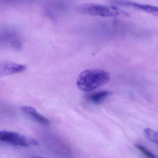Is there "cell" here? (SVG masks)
Masks as SVG:
<instances>
[{"label":"cell","mask_w":158,"mask_h":158,"mask_svg":"<svg viewBox=\"0 0 158 158\" xmlns=\"http://www.w3.org/2000/svg\"><path fill=\"white\" fill-rule=\"evenodd\" d=\"M110 79V74L106 71L99 69L86 70L78 76L77 85L82 91H91L107 84Z\"/></svg>","instance_id":"obj_1"},{"label":"cell","mask_w":158,"mask_h":158,"mask_svg":"<svg viewBox=\"0 0 158 158\" xmlns=\"http://www.w3.org/2000/svg\"><path fill=\"white\" fill-rule=\"evenodd\" d=\"M78 11L84 14L101 17H114L117 16H128V14L114 5L107 6L102 4H89L81 5Z\"/></svg>","instance_id":"obj_2"},{"label":"cell","mask_w":158,"mask_h":158,"mask_svg":"<svg viewBox=\"0 0 158 158\" xmlns=\"http://www.w3.org/2000/svg\"><path fill=\"white\" fill-rule=\"evenodd\" d=\"M0 140L2 142L24 148L37 146L39 144L38 141L35 139L6 130L0 132Z\"/></svg>","instance_id":"obj_3"},{"label":"cell","mask_w":158,"mask_h":158,"mask_svg":"<svg viewBox=\"0 0 158 158\" xmlns=\"http://www.w3.org/2000/svg\"><path fill=\"white\" fill-rule=\"evenodd\" d=\"M110 3L112 5L131 8L158 16V7L157 6L141 4L129 0H110Z\"/></svg>","instance_id":"obj_4"},{"label":"cell","mask_w":158,"mask_h":158,"mask_svg":"<svg viewBox=\"0 0 158 158\" xmlns=\"http://www.w3.org/2000/svg\"><path fill=\"white\" fill-rule=\"evenodd\" d=\"M26 68V66L23 64L10 61L3 62L0 65V75L6 76L18 73L25 71Z\"/></svg>","instance_id":"obj_5"},{"label":"cell","mask_w":158,"mask_h":158,"mask_svg":"<svg viewBox=\"0 0 158 158\" xmlns=\"http://www.w3.org/2000/svg\"><path fill=\"white\" fill-rule=\"evenodd\" d=\"M21 110L24 113L35 120L36 122L43 125H49L50 121L48 118L37 111L35 109L29 106H23Z\"/></svg>","instance_id":"obj_6"},{"label":"cell","mask_w":158,"mask_h":158,"mask_svg":"<svg viewBox=\"0 0 158 158\" xmlns=\"http://www.w3.org/2000/svg\"><path fill=\"white\" fill-rule=\"evenodd\" d=\"M112 93L108 91H102L91 94L88 97L89 100L95 104H99L102 102L105 99L110 96Z\"/></svg>","instance_id":"obj_7"},{"label":"cell","mask_w":158,"mask_h":158,"mask_svg":"<svg viewBox=\"0 0 158 158\" xmlns=\"http://www.w3.org/2000/svg\"><path fill=\"white\" fill-rule=\"evenodd\" d=\"M145 136L151 142L158 145V132L150 128H146L144 130Z\"/></svg>","instance_id":"obj_8"},{"label":"cell","mask_w":158,"mask_h":158,"mask_svg":"<svg viewBox=\"0 0 158 158\" xmlns=\"http://www.w3.org/2000/svg\"><path fill=\"white\" fill-rule=\"evenodd\" d=\"M135 147L139 150L142 153L146 155L147 157H149V158H156V156H155L153 153H152L151 152L149 151L146 148L143 146H141L140 145H138V144H136L135 145Z\"/></svg>","instance_id":"obj_9"}]
</instances>
